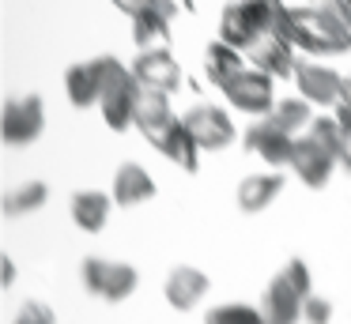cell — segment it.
I'll return each mask as SVG.
<instances>
[{"mask_svg":"<svg viewBox=\"0 0 351 324\" xmlns=\"http://www.w3.org/2000/svg\"><path fill=\"white\" fill-rule=\"evenodd\" d=\"M64 90H69V102L76 105V110L99 105V98H102V68H99V57L69 64V72H64Z\"/></svg>","mask_w":351,"mask_h":324,"instance_id":"cell-16","label":"cell"},{"mask_svg":"<svg viewBox=\"0 0 351 324\" xmlns=\"http://www.w3.org/2000/svg\"><path fill=\"white\" fill-rule=\"evenodd\" d=\"M280 192H283V173L280 170L250 173V177H242V185H238V208H242L245 215H257V211H265Z\"/></svg>","mask_w":351,"mask_h":324,"instance_id":"cell-20","label":"cell"},{"mask_svg":"<svg viewBox=\"0 0 351 324\" xmlns=\"http://www.w3.org/2000/svg\"><path fill=\"white\" fill-rule=\"evenodd\" d=\"M313 8H321V12H332V15H343L348 19L351 15V0H310Z\"/></svg>","mask_w":351,"mask_h":324,"instance_id":"cell-31","label":"cell"},{"mask_svg":"<svg viewBox=\"0 0 351 324\" xmlns=\"http://www.w3.org/2000/svg\"><path fill=\"white\" fill-rule=\"evenodd\" d=\"M0 268H4V286H12V283H16V264H12V256H4Z\"/></svg>","mask_w":351,"mask_h":324,"instance_id":"cell-33","label":"cell"},{"mask_svg":"<svg viewBox=\"0 0 351 324\" xmlns=\"http://www.w3.org/2000/svg\"><path fill=\"white\" fill-rule=\"evenodd\" d=\"M110 192H114L117 208H136V203H144L155 196V181L140 162H121L114 173V188H110Z\"/></svg>","mask_w":351,"mask_h":324,"instance_id":"cell-17","label":"cell"},{"mask_svg":"<svg viewBox=\"0 0 351 324\" xmlns=\"http://www.w3.org/2000/svg\"><path fill=\"white\" fill-rule=\"evenodd\" d=\"M343 105H351V72H348V83H343Z\"/></svg>","mask_w":351,"mask_h":324,"instance_id":"cell-34","label":"cell"},{"mask_svg":"<svg viewBox=\"0 0 351 324\" xmlns=\"http://www.w3.org/2000/svg\"><path fill=\"white\" fill-rule=\"evenodd\" d=\"M46 196H49L46 181H23V185H16V188L4 192V211H8L12 219L31 215V211H38L42 203H46Z\"/></svg>","mask_w":351,"mask_h":324,"instance_id":"cell-23","label":"cell"},{"mask_svg":"<svg viewBox=\"0 0 351 324\" xmlns=\"http://www.w3.org/2000/svg\"><path fill=\"white\" fill-rule=\"evenodd\" d=\"M295 83L302 90L306 102L313 105H343V83L348 75L332 72L328 64H317V60H298V72H295Z\"/></svg>","mask_w":351,"mask_h":324,"instance_id":"cell-11","label":"cell"},{"mask_svg":"<svg viewBox=\"0 0 351 324\" xmlns=\"http://www.w3.org/2000/svg\"><path fill=\"white\" fill-rule=\"evenodd\" d=\"M208 275L200 268H193V264H178V268H170V275H167V283H162V294H167V301L174 309H197L200 301H204V294H208Z\"/></svg>","mask_w":351,"mask_h":324,"instance_id":"cell-15","label":"cell"},{"mask_svg":"<svg viewBox=\"0 0 351 324\" xmlns=\"http://www.w3.org/2000/svg\"><path fill=\"white\" fill-rule=\"evenodd\" d=\"M223 98H227L234 110L250 113V117H257V121L268 117V113L276 110V102H280V98L272 95V75L257 72V68H245L234 83H227V87H223Z\"/></svg>","mask_w":351,"mask_h":324,"instance_id":"cell-6","label":"cell"},{"mask_svg":"<svg viewBox=\"0 0 351 324\" xmlns=\"http://www.w3.org/2000/svg\"><path fill=\"white\" fill-rule=\"evenodd\" d=\"M332 121L340 125V166L351 173V105H336Z\"/></svg>","mask_w":351,"mask_h":324,"instance_id":"cell-27","label":"cell"},{"mask_svg":"<svg viewBox=\"0 0 351 324\" xmlns=\"http://www.w3.org/2000/svg\"><path fill=\"white\" fill-rule=\"evenodd\" d=\"M132 75L144 90H155V95H174L182 87V64L170 57L167 49H147V53H136L132 60Z\"/></svg>","mask_w":351,"mask_h":324,"instance_id":"cell-12","label":"cell"},{"mask_svg":"<svg viewBox=\"0 0 351 324\" xmlns=\"http://www.w3.org/2000/svg\"><path fill=\"white\" fill-rule=\"evenodd\" d=\"M174 113H170V102L167 95H155V90H144L140 95V105H136V128L140 132H147V128L162 125V121H170Z\"/></svg>","mask_w":351,"mask_h":324,"instance_id":"cell-25","label":"cell"},{"mask_svg":"<svg viewBox=\"0 0 351 324\" xmlns=\"http://www.w3.org/2000/svg\"><path fill=\"white\" fill-rule=\"evenodd\" d=\"M242 72H245V53L242 49H234V45H227V42H212L204 49V79L212 83V87L223 90Z\"/></svg>","mask_w":351,"mask_h":324,"instance_id":"cell-19","label":"cell"},{"mask_svg":"<svg viewBox=\"0 0 351 324\" xmlns=\"http://www.w3.org/2000/svg\"><path fill=\"white\" fill-rule=\"evenodd\" d=\"M245 60H250L257 72L265 75H295L298 72V60H295V45H291L287 34H265L245 49Z\"/></svg>","mask_w":351,"mask_h":324,"instance_id":"cell-13","label":"cell"},{"mask_svg":"<svg viewBox=\"0 0 351 324\" xmlns=\"http://www.w3.org/2000/svg\"><path fill=\"white\" fill-rule=\"evenodd\" d=\"M276 275H280L283 283L295 286V290L302 294V298H310V294H313V283H310V264H306L302 256H291V260H283V268L276 271Z\"/></svg>","mask_w":351,"mask_h":324,"instance_id":"cell-26","label":"cell"},{"mask_svg":"<svg viewBox=\"0 0 351 324\" xmlns=\"http://www.w3.org/2000/svg\"><path fill=\"white\" fill-rule=\"evenodd\" d=\"M114 8H121L129 19H136V15H144V12H155V8L162 4V0H110Z\"/></svg>","mask_w":351,"mask_h":324,"instance_id":"cell-30","label":"cell"},{"mask_svg":"<svg viewBox=\"0 0 351 324\" xmlns=\"http://www.w3.org/2000/svg\"><path fill=\"white\" fill-rule=\"evenodd\" d=\"M99 68H102V98H99L102 121L114 132H125L129 125H136V105H140L144 87L136 83L132 68H125L110 53H99Z\"/></svg>","mask_w":351,"mask_h":324,"instance_id":"cell-3","label":"cell"},{"mask_svg":"<svg viewBox=\"0 0 351 324\" xmlns=\"http://www.w3.org/2000/svg\"><path fill=\"white\" fill-rule=\"evenodd\" d=\"M185 128H189V136L197 140L200 151H223L234 143V121L227 117V110H219V105H193V110L182 113Z\"/></svg>","mask_w":351,"mask_h":324,"instance_id":"cell-9","label":"cell"},{"mask_svg":"<svg viewBox=\"0 0 351 324\" xmlns=\"http://www.w3.org/2000/svg\"><path fill=\"white\" fill-rule=\"evenodd\" d=\"M204 324H265L257 306H245V301H223V306L208 309Z\"/></svg>","mask_w":351,"mask_h":324,"instance_id":"cell-24","label":"cell"},{"mask_svg":"<svg viewBox=\"0 0 351 324\" xmlns=\"http://www.w3.org/2000/svg\"><path fill=\"white\" fill-rule=\"evenodd\" d=\"M159 12L167 15V19H174L178 12H193V0H162V4H159Z\"/></svg>","mask_w":351,"mask_h":324,"instance_id":"cell-32","label":"cell"},{"mask_svg":"<svg viewBox=\"0 0 351 324\" xmlns=\"http://www.w3.org/2000/svg\"><path fill=\"white\" fill-rule=\"evenodd\" d=\"M12 324H57V316H53V309H49L46 301H23Z\"/></svg>","mask_w":351,"mask_h":324,"instance_id":"cell-28","label":"cell"},{"mask_svg":"<svg viewBox=\"0 0 351 324\" xmlns=\"http://www.w3.org/2000/svg\"><path fill=\"white\" fill-rule=\"evenodd\" d=\"M336 162H340L336 147L328 140H321L317 132H310V128H306V132L295 140V158H291V170H295V177L302 181V185H310V188L328 185Z\"/></svg>","mask_w":351,"mask_h":324,"instance_id":"cell-5","label":"cell"},{"mask_svg":"<svg viewBox=\"0 0 351 324\" xmlns=\"http://www.w3.org/2000/svg\"><path fill=\"white\" fill-rule=\"evenodd\" d=\"M348 27H351V15H348Z\"/></svg>","mask_w":351,"mask_h":324,"instance_id":"cell-35","label":"cell"},{"mask_svg":"<svg viewBox=\"0 0 351 324\" xmlns=\"http://www.w3.org/2000/svg\"><path fill=\"white\" fill-rule=\"evenodd\" d=\"M287 38L295 49L313 53V57H340L351 49V27L343 15L321 12V8H291L287 19Z\"/></svg>","mask_w":351,"mask_h":324,"instance_id":"cell-2","label":"cell"},{"mask_svg":"<svg viewBox=\"0 0 351 324\" xmlns=\"http://www.w3.org/2000/svg\"><path fill=\"white\" fill-rule=\"evenodd\" d=\"M302 306H306V298L291 283H283L280 275L268 279V286L261 290V301H257L265 324H298L302 321Z\"/></svg>","mask_w":351,"mask_h":324,"instance_id":"cell-14","label":"cell"},{"mask_svg":"<svg viewBox=\"0 0 351 324\" xmlns=\"http://www.w3.org/2000/svg\"><path fill=\"white\" fill-rule=\"evenodd\" d=\"M110 208H114V196L95 192V188H80V192H72V200H69V215L84 234H99L102 226H106V219H110Z\"/></svg>","mask_w":351,"mask_h":324,"instance_id":"cell-18","label":"cell"},{"mask_svg":"<svg viewBox=\"0 0 351 324\" xmlns=\"http://www.w3.org/2000/svg\"><path fill=\"white\" fill-rule=\"evenodd\" d=\"M144 140L152 143L155 151H162V155H167L174 166H182L185 173H197V166H200V147H197V140L189 136V128H185L182 117H170V121H162V125L147 128Z\"/></svg>","mask_w":351,"mask_h":324,"instance_id":"cell-7","label":"cell"},{"mask_svg":"<svg viewBox=\"0 0 351 324\" xmlns=\"http://www.w3.org/2000/svg\"><path fill=\"white\" fill-rule=\"evenodd\" d=\"M129 23H132V42H136L140 53L167 49V42H170V19L159 12V8H155V12L136 15V19H129Z\"/></svg>","mask_w":351,"mask_h":324,"instance_id":"cell-21","label":"cell"},{"mask_svg":"<svg viewBox=\"0 0 351 324\" xmlns=\"http://www.w3.org/2000/svg\"><path fill=\"white\" fill-rule=\"evenodd\" d=\"M268 117H272L283 132L295 136V140L313 125V113H310V102H306V98H280V102H276V110L268 113Z\"/></svg>","mask_w":351,"mask_h":324,"instance_id":"cell-22","label":"cell"},{"mask_svg":"<svg viewBox=\"0 0 351 324\" xmlns=\"http://www.w3.org/2000/svg\"><path fill=\"white\" fill-rule=\"evenodd\" d=\"M4 143L8 147H27L42 136L46 128V110H42L38 95H23V98H8L4 105Z\"/></svg>","mask_w":351,"mask_h":324,"instance_id":"cell-8","label":"cell"},{"mask_svg":"<svg viewBox=\"0 0 351 324\" xmlns=\"http://www.w3.org/2000/svg\"><path fill=\"white\" fill-rule=\"evenodd\" d=\"M242 143H245V151H253L257 158L272 162V170H280V166H291V158H295V136L283 132V128L276 125L272 117L253 121V125L242 132Z\"/></svg>","mask_w":351,"mask_h":324,"instance_id":"cell-10","label":"cell"},{"mask_svg":"<svg viewBox=\"0 0 351 324\" xmlns=\"http://www.w3.org/2000/svg\"><path fill=\"white\" fill-rule=\"evenodd\" d=\"M291 8L283 0H230L219 15V42L250 49L265 34H287Z\"/></svg>","mask_w":351,"mask_h":324,"instance_id":"cell-1","label":"cell"},{"mask_svg":"<svg viewBox=\"0 0 351 324\" xmlns=\"http://www.w3.org/2000/svg\"><path fill=\"white\" fill-rule=\"evenodd\" d=\"M302 321L306 324H328L332 321V301L321 298V294H310L306 306H302Z\"/></svg>","mask_w":351,"mask_h":324,"instance_id":"cell-29","label":"cell"},{"mask_svg":"<svg viewBox=\"0 0 351 324\" xmlns=\"http://www.w3.org/2000/svg\"><path fill=\"white\" fill-rule=\"evenodd\" d=\"M80 283L91 298H102V301H125L132 290H136L140 275L132 264H121V260H106V256H87L80 264Z\"/></svg>","mask_w":351,"mask_h":324,"instance_id":"cell-4","label":"cell"}]
</instances>
